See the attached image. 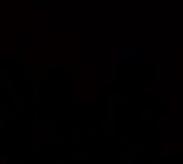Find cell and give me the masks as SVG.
<instances>
[{
	"instance_id": "1",
	"label": "cell",
	"mask_w": 183,
	"mask_h": 164,
	"mask_svg": "<svg viewBox=\"0 0 183 164\" xmlns=\"http://www.w3.org/2000/svg\"><path fill=\"white\" fill-rule=\"evenodd\" d=\"M34 143L39 145H47V146H64L66 140L64 137H36Z\"/></svg>"
},
{
	"instance_id": "7",
	"label": "cell",
	"mask_w": 183,
	"mask_h": 164,
	"mask_svg": "<svg viewBox=\"0 0 183 164\" xmlns=\"http://www.w3.org/2000/svg\"><path fill=\"white\" fill-rule=\"evenodd\" d=\"M74 162H85V164H88L90 161H91V156L90 154H74Z\"/></svg>"
},
{
	"instance_id": "12",
	"label": "cell",
	"mask_w": 183,
	"mask_h": 164,
	"mask_svg": "<svg viewBox=\"0 0 183 164\" xmlns=\"http://www.w3.org/2000/svg\"><path fill=\"white\" fill-rule=\"evenodd\" d=\"M114 161H116L117 164H121V162L124 164V162H125V154H124V153H117V154L114 156Z\"/></svg>"
},
{
	"instance_id": "22",
	"label": "cell",
	"mask_w": 183,
	"mask_h": 164,
	"mask_svg": "<svg viewBox=\"0 0 183 164\" xmlns=\"http://www.w3.org/2000/svg\"><path fill=\"white\" fill-rule=\"evenodd\" d=\"M71 73H72L71 76H72V79H74V84H76V68H72V69H71Z\"/></svg>"
},
{
	"instance_id": "21",
	"label": "cell",
	"mask_w": 183,
	"mask_h": 164,
	"mask_svg": "<svg viewBox=\"0 0 183 164\" xmlns=\"http://www.w3.org/2000/svg\"><path fill=\"white\" fill-rule=\"evenodd\" d=\"M154 76H156V77H159V76H161V69H159V68L154 69Z\"/></svg>"
},
{
	"instance_id": "20",
	"label": "cell",
	"mask_w": 183,
	"mask_h": 164,
	"mask_svg": "<svg viewBox=\"0 0 183 164\" xmlns=\"http://www.w3.org/2000/svg\"><path fill=\"white\" fill-rule=\"evenodd\" d=\"M55 102H56V103H60V102H61V95H60V94H56V95H55Z\"/></svg>"
},
{
	"instance_id": "4",
	"label": "cell",
	"mask_w": 183,
	"mask_h": 164,
	"mask_svg": "<svg viewBox=\"0 0 183 164\" xmlns=\"http://www.w3.org/2000/svg\"><path fill=\"white\" fill-rule=\"evenodd\" d=\"M153 118V110L150 108V106H146V108H142L138 113V119L143 121V122H150Z\"/></svg>"
},
{
	"instance_id": "16",
	"label": "cell",
	"mask_w": 183,
	"mask_h": 164,
	"mask_svg": "<svg viewBox=\"0 0 183 164\" xmlns=\"http://www.w3.org/2000/svg\"><path fill=\"white\" fill-rule=\"evenodd\" d=\"M77 98H76V84L71 85V103H76Z\"/></svg>"
},
{
	"instance_id": "6",
	"label": "cell",
	"mask_w": 183,
	"mask_h": 164,
	"mask_svg": "<svg viewBox=\"0 0 183 164\" xmlns=\"http://www.w3.org/2000/svg\"><path fill=\"white\" fill-rule=\"evenodd\" d=\"M117 60L119 61H132L133 56H135V53L133 52H117Z\"/></svg>"
},
{
	"instance_id": "10",
	"label": "cell",
	"mask_w": 183,
	"mask_h": 164,
	"mask_svg": "<svg viewBox=\"0 0 183 164\" xmlns=\"http://www.w3.org/2000/svg\"><path fill=\"white\" fill-rule=\"evenodd\" d=\"M116 145H117L119 148H124L125 145H127V138H125L124 135H121V137H117V138H116Z\"/></svg>"
},
{
	"instance_id": "14",
	"label": "cell",
	"mask_w": 183,
	"mask_h": 164,
	"mask_svg": "<svg viewBox=\"0 0 183 164\" xmlns=\"http://www.w3.org/2000/svg\"><path fill=\"white\" fill-rule=\"evenodd\" d=\"M31 126H39V127H47V126H48V121H34V122H31Z\"/></svg>"
},
{
	"instance_id": "3",
	"label": "cell",
	"mask_w": 183,
	"mask_h": 164,
	"mask_svg": "<svg viewBox=\"0 0 183 164\" xmlns=\"http://www.w3.org/2000/svg\"><path fill=\"white\" fill-rule=\"evenodd\" d=\"M146 151H148V148L145 145H142V146H129V145H125L124 146V153H130L133 156H143V154H146Z\"/></svg>"
},
{
	"instance_id": "2",
	"label": "cell",
	"mask_w": 183,
	"mask_h": 164,
	"mask_svg": "<svg viewBox=\"0 0 183 164\" xmlns=\"http://www.w3.org/2000/svg\"><path fill=\"white\" fill-rule=\"evenodd\" d=\"M106 102L109 105H119V103H125L127 102V95L124 94V92H109L106 95Z\"/></svg>"
},
{
	"instance_id": "19",
	"label": "cell",
	"mask_w": 183,
	"mask_h": 164,
	"mask_svg": "<svg viewBox=\"0 0 183 164\" xmlns=\"http://www.w3.org/2000/svg\"><path fill=\"white\" fill-rule=\"evenodd\" d=\"M169 118H170V116H169L167 113H162V114L159 113V121H169Z\"/></svg>"
},
{
	"instance_id": "18",
	"label": "cell",
	"mask_w": 183,
	"mask_h": 164,
	"mask_svg": "<svg viewBox=\"0 0 183 164\" xmlns=\"http://www.w3.org/2000/svg\"><path fill=\"white\" fill-rule=\"evenodd\" d=\"M32 82H34V85H37V87H39L40 82H42V79H40L39 76H34V77H32Z\"/></svg>"
},
{
	"instance_id": "15",
	"label": "cell",
	"mask_w": 183,
	"mask_h": 164,
	"mask_svg": "<svg viewBox=\"0 0 183 164\" xmlns=\"http://www.w3.org/2000/svg\"><path fill=\"white\" fill-rule=\"evenodd\" d=\"M158 102H159V105H167L169 102H170V98H169L167 95H162V97L158 98Z\"/></svg>"
},
{
	"instance_id": "5",
	"label": "cell",
	"mask_w": 183,
	"mask_h": 164,
	"mask_svg": "<svg viewBox=\"0 0 183 164\" xmlns=\"http://www.w3.org/2000/svg\"><path fill=\"white\" fill-rule=\"evenodd\" d=\"M82 129H79V127H77V129H74V146L76 148H79V146H82L84 145V140H82Z\"/></svg>"
},
{
	"instance_id": "11",
	"label": "cell",
	"mask_w": 183,
	"mask_h": 164,
	"mask_svg": "<svg viewBox=\"0 0 183 164\" xmlns=\"http://www.w3.org/2000/svg\"><path fill=\"white\" fill-rule=\"evenodd\" d=\"M88 135H90L91 138H95V137H100V135H101V130L98 129V127H96V129H95V127H91V129L88 130Z\"/></svg>"
},
{
	"instance_id": "23",
	"label": "cell",
	"mask_w": 183,
	"mask_h": 164,
	"mask_svg": "<svg viewBox=\"0 0 183 164\" xmlns=\"http://www.w3.org/2000/svg\"><path fill=\"white\" fill-rule=\"evenodd\" d=\"M151 164H159V162H158V161H153V162H151Z\"/></svg>"
},
{
	"instance_id": "17",
	"label": "cell",
	"mask_w": 183,
	"mask_h": 164,
	"mask_svg": "<svg viewBox=\"0 0 183 164\" xmlns=\"http://www.w3.org/2000/svg\"><path fill=\"white\" fill-rule=\"evenodd\" d=\"M142 92H143L145 95H150V94H151L153 90H151V87H150V85H148V84H145L143 87H142Z\"/></svg>"
},
{
	"instance_id": "24",
	"label": "cell",
	"mask_w": 183,
	"mask_h": 164,
	"mask_svg": "<svg viewBox=\"0 0 183 164\" xmlns=\"http://www.w3.org/2000/svg\"><path fill=\"white\" fill-rule=\"evenodd\" d=\"M56 164H64V162H61V161H60V162H56Z\"/></svg>"
},
{
	"instance_id": "8",
	"label": "cell",
	"mask_w": 183,
	"mask_h": 164,
	"mask_svg": "<svg viewBox=\"0 0 183 164\" xmlns=\"http://www.w3.org/2000/svg\"><path fill=\"white\" fill-rule=\"evenodd\" d=\"M151 58H153V55L151 52H143V63H142V66L146 69V68H151Z\"/></svg>"
},
{
	"instance_id": "9",
	"label": "cell",
	"mask_w": 183,
	"mask_h": 164,
	"mask_svg": "<svg viewBox=\"0 0 183 164\" xmlns=\"http://www.w3.org/2000/svg\"><path fill=\"white\" fill-rule=\"evenodd\" d=\"M106 68H100V85H101V87H103V85H106Z\"/></svg>"
},
{
	"instance_id": "13",
	"label": "cell",
	"mask_w": 183,
	"mask_h": 164,
	"mask_svg": "<svg viewBox=\"0 0 183 164\" xmlns=\"http://www.w3.org/2000/svg\"><path fill=\"white\" fill-rule=\"evenodd\" d=\"M125 154V162L124 164H133V161H135V156L130 154V153H124Z\"/></svg>"
}]
</instances>
